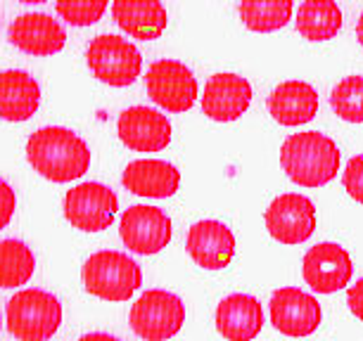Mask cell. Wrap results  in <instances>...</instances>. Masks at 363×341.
<instances>
[{
	"mask_svg": "<svg viewBox=\"0 0 363 341\" xmlns=\"http://www.w3.org/2000/svg\"><path fill=\"white\" fill-rule=\"evenodd\" d=\"M26 159L43 178L72 183L91 168V149L69 128L45 126L26 140Z\"/></svg>",
	"mask_w": 363,
	"mask_h": 341,
	"instance_id": "6da1fadb",
	"label": "cell"
},
{
	"mask_svg": "<svg viewBox=\"0 0 363 341\" xmlns=\"http://www.w3.org/2000/svg\"><path fill=\"white\" fill-rule=\"evenodd\" d=\"M280 163L287 178L301 187L328 185L340 170V149L318 131L294 133L280 147Z\"/></svg>",
	"mask_w": 363,
	"mask_h": 341,
	"instance_id": "7a4b0ae2",
	"label": "cell"
},
{
	"mask_svg": "<svg viewBox=\"0 0 363 341\" xmlns=\"http://www.w3.org/2000/svg\"><path fill=\"white\" fill-rule=\"evenodd\" d=\"M62 323V306L50 291L22 289L8 301L5 325L17 341H48Z\"/></svg>",
	"mask_w": 363,
	"mask_h": 341,
	"instance_id": "3957f363",
	"label": "cell"
},
{
	"mask_svg": "<svg viewBox=\"0 0 363 341\" xmlns=\"http://www.w3.org/2000/svg\"><path fill=\"white\" fill-rule=\"evenodd\" d=\"M84 284L105 301H128L143 284L140 265L121 251H95L84 263Z\"/></svg>",
	"mask_w": 363,
	"mask_h": 341,
	"instance_id": "277c9868",
	"label": "cell"
},
{
	"mask_svg": "<svg viewBox=\"0 0 363 341\" xmlns=\"http://www.w3.org/2000/svg\"><path fill=\"white\" fill-rule=\"evenodd\" d=\"M86 62L93 76L112 88H126L140 76L143 57L138 47L126 38L102 33L86 47Z\"/></svg>",
	"mask_w": 363,
	"mask_h": 341,
	"instance_id": "5b68a950",
	"label": "cell"
},
{
	"mask_svg": "<svg viewBox=\"0 0 363 341\" xmlns=\"http://www.w3.org/2000/svg\"><path fill=\"white\" fill-rule=\"evenodd\" d=\"M186 323V306L167 289H147L133 304L128 325L145 341H167L181 332Z\"/></svg>",
	"mask_w": 363,
	"mask_h": 341,
	"instance_id": "8992f818",
	"label": "cell"
},
{
	"mask_svg": "<svg viewBox=\"0 0 363 341\" xmlns=\"http://www.w3.org/2000/svg\"><path fill=\"white\" fill-rule=\"evenodd\" d=\"M145 91L155 105L171 114H181L195 105L197 81L193 71L178 59H157L147 69Z\"/></svg>",
	"mask_w": 363,
	"mask_h": 341,
	"instance_id": "52a82bcc",
	"label": "cell"
},
{
	"mask_svg": "<svg viewBox=\"0 0 363 341\" xmlns=\"http://www.w3.org/2000/svg\"><path fill=\"white\" fill-rule=\"evenodd\" d=\"M119 200L102 183H81L65 195V216L84 233H102L112 225Z\"/></svg>",
	"mask_w": 363,
	"mask_h": 341,
	"instance_id": "ba28073f",
	"label": "cell"
},
{
	"mask_svg": "<svg viewBox=\"0 0 363 341\" xmlns=\"http://www.w3.org/2000/svg\"><path fill=\"white\" fill-rule=\"evenodd\" d=\"M119 235L133 254L152 256L171 242V218L157 207L135 204L121 214Z\"/></svg>",
	"mask_w": 363,
	"mask_h": 341,
	"instance_id": "9c48e42d",
	"label": "cell"
},
{
	"mask_svg": "<svg viewBox=\"0 0 363 341\" xmlns=\"http://www.w3.org/2000/svg\"><path fill=\"white\" fill-rule=\"evenodd\" d=\"M266 228L280 244H301L316 230V207L304 195H280L266 209Z\"/></svg>",
	"mask_w": 363,
	"mask_h": 341,
	"instance_id": "30bf717a",
	"label": "cell"
},
{
	"mask_svg": "<svg viewBox=\"0 0 363 341\" xmlns=\"http://www.w3.org/2000/svg\"><path fill=\"white\" fill-rule=\"evenodd\" d=\"M323 311L316 296L299 287L276 289L271 296V323L285 337H309L318 330Z\"/></svg>",
	"mask_w": 363,
	"mask_h": 341,
	"instance_id": "8fae6325",
	"label": "cell"
},
{
	"mask_svg": "<svg viewBox=\"0 0 363 341\" xmlns=\"http://www.w3.org/2000/svg\"><path fill=\"white\" fill-rule=\"evenodd\" d=\"M301 272L313 291L335 294L352 282L354 265L345 249L333 242H323L306 251L304 261H301Z\"/></svg>",
	"mask_w": 363,
	"mask_h": 341,
	"instance_id": "7c38bea8",
	"label": "cell"
},
{
	"mask_svg": "<svg viewBox=\"0 0 363 341\" xmlns=\"http://www.w3.org/2000/svg\"><path fill=\"white\" fill-rule=\"evenodd\" d=\"M116 133L133 152H160L171 142L169 119L150 107H128L116 119Z\"/></svg>",
	"mask_w": 363,
	"mask_h": 341,
	"instance_id": "4fadbf2b",
	"label": "cell"
},
{
	"mask_svg": "<svg viewBox=\"0 0 363 341\" xmlns=\"http://www.w3.org/2000/svg\"><path fill=\"white\" fill-rule=\"evenodd\" d=\"M252 105V86L238 74H214L202 95V112L209 119L228 124L242 117Z\"/></svg>",
	"mask_w": 363,
	"mask_h": 341,
	"instance_id": "5bb4252c",
	"label": "cell"
},
{
	"mask_svg": "<svg viewBox=\"0 0 363 341\" xmlns=\"http://www.w3.org/2000/svg\"><path fill=\"white\" fill-rule=\"evenodd\" d=\"M186 249L204 270H221L235 256V237L218 221H200L188 230Z\"/></svg>",
	"mask_w": 363,
	"mask_h": 341,
	"instance_id": "9a60e30c",
	"label": "cell"
},
{
	"mask_svg": "<svg viewBox=\"0 0 363 341\" xmlns=\"http://www.w3.org/2000/svg\"><path fill=\"white\" fill-rule=\"evenodd\" d=\"M8 38L19 50L36 54V57H48V54L60 52L67 43V33L60 22L43 15V12H29V15L17 17L10 24Z\"/></svg>",
	"mask_w": 363,
	"mask_h": 341,
	"instance_id": "2e32d148",
	"label": "cell"
},
{
	"mask_svg": "<svg viewBox=\"0 0 363 341\" xmlns=\"http://www.w3.org/2000/svg\"><path fill=\"white\" fill-rule=\"evenodd\" d=\"M121 183L128 192L152 200L174 197L181 187V173L174 163L162 159H135L124 168Z\"/></svg>",
	"mask_w": 363,
	"mask_h": 341,
	"instance_id": "e0dca14e",
	"label": "cell"
},
{
	"mask_svg": "<svg viewBox=\"0 0 363 341\" xmlns=\"http://www.w3.org/2000/svg\"><path fill=\"white\" fill-rule=\"evenodd\" d=\"M262 304L250 294H230L216 308V330L228 341H255L262 334Z\"/></svg>",
	"mask_w": 363,
	"mask_h": 341,
	"instance_id": "ac0fdd59",
	"label": "cell"
},
{
	"mask_svg": "<svg viewBox=\"0 0 363 341\" xmlns=\"http://www.w3.org/2000/svg\"><path fill=\"white\" fill-rule=\"evenodd\" d=\"M112 15L128 36L138 40L160 38L169 24L162 0H114Z\"/></svg>",
	"mask_w": 363,
	"mask_h": 341,
	"instance_id": "d6986e66",
	"label": "cell"
},
{
	"mask_svg": "<svg viewBox=\"0 0 363 341\" xmlns=\"http://www.w3.org/2000/svg\"><path fill=\"white\" fill-rule=\"evenodd\" d=\"M269 112L280 126H301L318 114V93L304 81H285L269 95Z\"/></svg>",
	"mask_w": 363,
	"mask_h": 341,
	"instance_id": "ffe728a7",
	"label": "cell"
},
{
	"mask_svg": "<svg viewBox=\"0 0 363 341\" xmlns=\"http://www.w3.org/2000/svg\"><path fill=\"white\" fill-rule=\"evenodd\" d=\"M40 86L22 69L0 71V119L26 121L38 112Z\"/></svg>",
	"mask_w": 363,
	"mask_h": 341,
	"instance_id": "44dd1931",
	"label": "cell"
},
{
	"mask_svg": "<svg viewBox=\"0 0 363 341\" xmlns=\"http://www.w3.org/2000/svg\"><path fill=\"white\" fill-rule=\"evenodd\" d=\"M342 29V10L335 0H304L299 5L297 31L309 40H330Z\"/></svg>",
	"mask_w": 363,
	"mask_h": 341,
	"instance_id": "7402d4cb",
	"label": "cell"
},
{
	"mask_svg": "<svg viewBox=\"0 0 363 341\" xmlns=\"http://www.w3.org/2000/svg\"><path fill=\"white\" fill-rule=\"evenodd\" d=\"M36 256L22 240H0V289L22 287L33 277Z\"/></svg>",
	"mask_w": 363,
	"mask_h": 341,
	"instance_id": "603a6c76",
	"label": "cell"
},
{
	"mask_svg": "<svg viewBox=\"0 0 363 341\" xmlns=\"http://www.w3.org/2000/svg\"><path fill=\"white\" fill-rule=\"evenodd\" d=\"M292 0H240V19L259 33L278 31L290 22Z\"/></svg>",
	"mask_w": 363,
	"mask_h": 341,
	"instance_id": "cb8c5ba5",
	"label": "cell"
},
{
	"mask_svg": "<svg viewBox=\"0 0 363 341\" xmlns=\"http://www.w3.org/2000/svg\"><path fill=\"white\" fill-rule=\"evenodd\" d=\"M330 107L347 124H363V76L342 79L330 93Z\"/></svg>",
	"mask_w": 363,
	"mask_h": 341,
	"instance_id": "d4e9b609",
	"label": "cell"
},
{
	"mask_svg": "<svg viewBox=\"0 0 363 341\" xmlns=\"http://www.w3.org/2000/svg\"><path fill=\"white\" fill-rule=\"evenodd\" d=\"M109 0H57V15L72 26H91L105 15Z\"/></svg>",
	"mask_w": 363,
	"mask_h": 341,
	"instance_id": "484cf974",
	"label": "cell"
},
{
	"mask_svg": "<svg viewBox=\"0 0 363 341\" xmlns=\"http://www.w3.org/2000/svg\"><path fill=\"white\" fill-rule=\"evenodd\" d=\"M342 185L354 202L363 204V154H356L349 159L345 173H342Z\"/></svg>",
	"mask_w": 363,
	"mask_h": 341,
	"instance_id": "4316f807",
	"label": "cell"
},
{
	"mask_svg": "<svg viewBox=\"0 0 363 341\" xmlns=\"http://www.w3.org/2000/svg\"><path fill=\"white\" fill-rule=\"evenodd\" d=\"M17 211V195L8 180L0 178V230L8 228Z\"/></svg>",
	"mask_w": 363,
	"mask_h": 341,
	"instance_id": "83f0119b",
	"label": "cell"
},
{
	"mask_svg": "<svg viewBox=\"0 0 363 341\" xmlns=\"http://www.w3.org/2000/svg\"><path fill=\"white\" fill-rule=\"evenodd\" d=\"M347 304H349V311H352L354 316L363 323V277L356 284H352V287H349V291H347Z\"/></svg>",
	"mask_w": 363,
	"mask_h": 341,
	"instance_id": "f1b7e54d",
	"label": "cell"
},
{
	"mask_svg": "<svg viewBox=\"0 0 363 341\" xmlns=\"http://www.w3.org/2000/svg\"><path fill=\"white\" fill-rule=\"evenodd\" d=\"M79 341H121V339H116L112 334H105V332H91V334H84Z\"/></svg>",
	"mask_w": 363,
	"mask_h": 341,
	"instance_id": "f546056e",
	"label": "cell"
},
{
	"mask_svg": "<svg viewBox=\"0 0 363 341\" xmlns=\"http://www.w3.org/2000/svg\"><path fill=\"white\" fill-rule=\"evenodd\" d=\"M356 36H359V43L363 45V15L359 19V24H356Z\"/></svg>",
	"mask_w": 363,
	"mask_h": 341,
	"instance_id": "4dcf8cb0",
	"label": "cell"
},
{
	"mask_svg": "<svg viewBox=\"0 0 363 341\" xmlns=\"http://www.w3.org/2000/svg\"><path fill=\"white\" fill-rule=\"evenodd\" d=\"M19 3H26V5H36V3H45V0H19Z\"/></svg>",
	"mask_w": 363,
	"mask_h": 341,
	"instance_id": "1f68e13d",
	"label": "cell"
},
{
	"mask_svg": "<svg viewBox=\"0 0 363 341\" xmlns=\"http://www.w3.org/2000/svg\"><path fill=\"white\" fill-rule=\"evenodd\" d=\"M0 327H3V313H0Z\"/></svg>",
	"mask_w": 363,
	"mask_h": 341,
	"instance_id": "d6a6232c",
	"label": "cell"
}]
</instances>
